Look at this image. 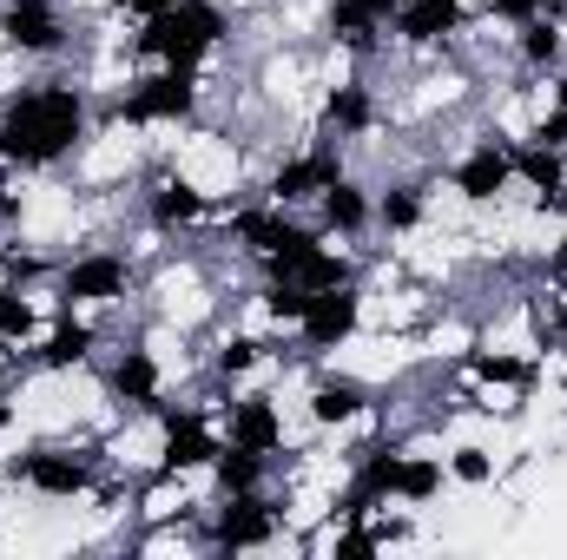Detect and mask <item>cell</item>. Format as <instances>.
<instances>
[{"mask_svg":"<svg viewBox=\"0 0 567 560\" xmlns=\"http://www.w3.org/2000/svg\"><path fill=\"white\" fill-rule=\"evenodd\" d=\"M100 133V86L86 73H40L0 106V172L47 178L73 165Z\"/></svg>","mask_w":567,"mask_h":560,"instance_id":"cell-1","label":"cell"},{"mask_svg":"<svg viewBox=\"0 0 567 560\" xmlns=\"http://www.w3.org/2000/svg\"><path fill=\"white\" fill-rule=\"evenodd\" d=\"M205 106H212V80L205 73L145 60L140 73H126L120 93L100 100V120L126 126V133H198Z\"/></svg>","mask_w":567,"mask_h":560,"instance_id":"cell-2","label":"cell"},{"mask_svg":"<svg viewBox=\"0 0 567 560\" xmlns=\"http://www.w3.org/2000/svg\"><path fill=\"white\" fill-rule=\"evenodd\" d=\"M113 475V455L106 442H73V435H53V442H27L0 462V481L7 488H27L53 508H73V501H93L100 481Z\"/></svg>","mask_w":567,"mask_h":560,"instance_id":"cell-3","label":"cell"},{"mask_svg":"<svg viewBox=\"0 0 567 560\" xmlns=\"http://www.w3.org/2000/svg\"><path fill=\"white\" fill-rule=\"evenodd\" d=\"M231 33H238V20H231L225 0H178L172 13H158V20H145V27L126 33V53L133 60H158V66L205 73L231 46Z\"/></svg>","mask_w":567,"mask_h":560,"instance_id":"cell-4","label":"cell"},{"mask_svg":"<svg viewBox=\"0 0 567 560\" xmlns=\"http://www.w3.org/2000/svg\"><path fill=\"white\" fill-rule=\"evenodd\" d=\"M140 278H145L140 251H126V245H80V251H66V258L53 265L47 297H53V310L106 317V310H120V303L140 297Z\"/></svg>","mask_w":567,"mask_h":560,"instance_id":"cell-5","label":"cell"},{"mask_svg":"<svg viewBox=\"0 0 567 560\" xmlns=\"http://www.w3.org/2000/svg\"><path fill=\"white\" fill-rule=\"evenodd\" d=\"M198 528H205V554H271L284 541H297L284 481L251 488V495H218L212 508H198Z\"/></svg>","mask_w":567,"mask_h":560,"instance_id":"cell-6","label":"cell"},{"mask_svg":"<svg viewBox=\"0 0 567 560\" xmlns=\"http://www.w3.org/2000/svg\"><path fill=\"white\" fill-rule=\"evenodd\" d=\"M133 198H140V225L152 238H192V231L218 225V211H225V198L212 185H198L178 158H152L133 178Z\"/></svg>","mask_w":567,"mask_h":560,"instance_id":"cell-7","label":"cell"},{"mask_svg":"<svg viewBox=\"0 0 567 560\" xmlns=\"http://www.w3.org/2000/svg\"><path fill=\"white\" fill-rule=\"evenodd\" d=\"M80 46V13L66 0H0V53L20 66H60Z\"/></svg>","mask_w":567,"mask_h":560,"instance_id":"cell-8","label":"cell"},{"mask_svg":"<svg viewBox=\"0 0 567 560\" xmlns=\"http://www.w3.org/2000/svg\"><path fill=\"white\" fill-rule=\"evenodd\" d=\"M350 172V145H337V139H303V145H290V152H278L265 172H258V185L251 191H265L271 205H284V211H310L337 178Z\"/></svg>","mask_w":567,"mask_h":560,"instance_id":"cell-9","label":"cell"},{"mask_svg":"<svg viewBox=\"0 0 567 560\" xmlns=\"http://www.w3.org/2000/svg\"><path fill=\"white\" fill-rule=\"evenodd\" d=\"M363 323H370V290H363V278H343L330 290H310V310L297 317L290 336H297V350L310 363H330L363 336Z\"/></svg>","mask_w":567,"mask_h":560,"instance_id":"cell-10","label":"cell"},{"mask_svg":"<svg viewBox=\"0 0 567 560\" xmlns=\"http://www.w3.org/2000/svg\"><path fill=\"white\" fill-rule=\"evenodd\" d=\"M100 390H106V403H113L120 416L145 422L165 396H172V363L152 350V336L113 343V350L100 356Z\"/></svg>","mask_w":567,"mask_h":560,"instance_id":"cell-11","label":"cell"},{"mask_svg":"<svg viewBox=\"0 0 567 560\" xmlns=\"http://www.w3.org/2000/svg\"><path fill=\"white\" fill-rule=\"evenodd\" d=\"M303 231H310V218L271 205L265 191H251V198H238V205H225V211H218V238H225V251H231V258H245L251 271H258L265 258H278L284 245H297Z\"/></svg>","mask_w":567,"mask_h":560,"instance_id":"cell-12","label":"cell"},{"mask_svg":"<svg viewBox=\"0 0 567 560\" xmlns=\"http://www.w3.org/2000/svg\"><path fill=\"white\" fill-rule=\"evenodd\" d=\"M152 428H158V468L165 475H185V481H198L212 468V455L225 448L218 409H205V403H172L165 396L152 409Z\"/></svg>","mask_w":567,"mask_h":560,"instance_id":"cell-13","label":"cell"},{"mask_svg":"<svg viewBox=\"0 0 567 560\" xmlns=\"http://www.w3.org/2000/svg\"><path fill=\"white\" fill-rule=\"evenodd\" d=\"M100 356H106L100 317H86V310H47V323H40L33 350L20 356V370L27 376H80V370H100Z\"/></svg>","mask_w":567,"mask_h":560,"instance_id":"cell-14","label":"cell"},{"mask_svg":"<svg viewBox=\"0 0 567 560\" xmlns=\"http://www.w3.org/2000/svg\"><path fill=\"white\" fill-rule=\"evenodd\" d=\"M449 191L468 205V211H488V205H502L508 191H515V133H482V139L468 145V152H455L449 158Z\"/></svg>","mask_w":567,"mask_h":560,"instance_id":"cell-15","label":"cell"},{"mask_svg":"<svg viewBox=\"0 0 567 560\" xmlns=\"http://www.w3.org/2000/svg\"><path fill=\"white\" fill-rule=\"evenodd\" d=\"M383 120H390V106H383V86L370 73H343V80L317 86V133L323 139L357 145V139H370Z\"/></svg>","mask_w":567,"mask_h":560,"instance_id":"cell-16","label":"cell"},{"mask_svg":"<svg viewBox=\"0 0 567 560\" xmlns=\"http://www.w3.org/2000/svg\"><path fill=\"white\" fill-rule=\"evenodd\" d=\"M468 20H475V0H403V13L390 20V46H403L416 60H442V53H455Z\"/></svg>","mask_w":567,"mask_h":560,"instance_id":"cell-17","label":"cell"},{"mask_svg":"<svg viewBox=\"0 0 567 560\" xmlns=\"http://www.w3.org/2000/svg\"><path fill=\"white\" fill-rule=\"evenodd\" d=\"M218 428H225V442H238V448H251V455H271V462L290 455L284 396H271V390H231L225 409H218Z\"/></svg>","mask_w":567,"mask_h":560,"instance_id":"cell-18","label":"cell"},{"mask_svg":"<svg viewBox=\"0 0 567 560\" xmlns=\"http://www.w3.org/2000/svg\"><path fill=\"white\" fill-rule=\"evenodd\" d=\"M303 416L317 422V428H357V422H377V390H370L363 376L323 363V370L310 376V390H303Z\"/></svg>","mask_w":567,"mask_h":560,"instance_id":"cell-19","label":"cell"},{"mask_svg":"<svg viewBox=\"0 0 567 560\" xmlns=\"http://www.w3.org/2000/svg\"><path fill=\"white\" fill-rule=\"evenodd\" d=\"M310 225L323 231V238H337V245H363L370 231H377V185H363L357 172H343L317 205H310Z\"/></svg>","mask_w":567,"mask_h":560,"instance_id":"cell-20","label":"cell"},{"mask_svg":"<svg viewBox=\"0 0 567 560\" xmlns=\"http://www.w3.org/2000/svg\"><path fill=\"white\" fill-rule=\"evenodd\" d=\"M435 211V191H429L423 172H403V178H383L377 185V231L383 238H416Z\"/></svg>","mask_w":567,"mask_h":560,"instance_id":"cell-21","label":"cell"},{"mask_svg":"<svg viewBox=\"0 0 567 560\" xmlns=\"http://www.w3.org/2000/svg\"><path fill=\"white\" fill-rule=\"evenodd\" d=\"M508 46H515V66H522L528 80H548V73L567 60V7L535 13V20H522V27H508Z\"/></svg>","mask_w":567,"mask_h":560,"instance_id":"cell-22","label":"cell"},{"mask_svg":"<svg viewBox=\"0 0 567 560\" xmlns=\"http://www.w3.org/2000/svg\"><path fill=\"white\" fill-rule=\"evenodd\" d=\"M47 310H53V297H47V290L0 278V350L13 356V370H20V356L33 350V336H40Z\"/></svg>","mask_w":567,"mask_h":560,"instance_id":"cell-23","label":"cell"},{"mask_svg":"<svg viewBox=\"0 0 567 560\" xmlns=\"http://www.w3.org/2000/svg\"><path fill=\"white\" fill-rule=\"evenodd\" d=\"M515 191H528L542 211H561L567 205V152L542 139H515Z\"/></svg>","mask_w":567,"mask_h":560,"instance_id":"cell-24","label":"cell"},{"mask_svg":"<svg viewBox=\"0 0 567 560\" xmlns=\"http://www.w3.org/2000/svg\"><path fill=\"white\" fill-rule=\"evenodd\" d=\"M271 356H278V343H271V336H258V330H225V336H218V350L205 356V370H212V383L245 390V376H258Z\"/></svg>","mask_w":567,"mask_h":560,"instance_id":"cell-25","label":"cell"},{"mask_svg":"<svg viewBox=\"0 0 567 560\" xmlns=\"http://www.w3.org/2000/svg\"><path fill=\"white\" fill-rule=\"evenodd\" d=\"M278 468H284V462H271V455H251V448L225 442V448L212 455L205 481H212V495H251V488H271V481H278Z\"/></svg>","mask_w":567,"mask_h":560,"instance_id":"cell-26","label":"cell"},{"mask_svg":"<svg viewBox=\"0 0 567 560\" xmlns=\"http://www.w3.org/2000/svg\"><path fill=\"white\" fill-rule=\"evenodd\" d=\"M442 488H449V468H442V455H423V448H410V442H403L396 508H429V501H442Z\"/></svg>","mask_w":567,"mask_h":560,"instance_id":"cell-27","label":"cell"},{"mask_svg":"<svg viewBox=\"0 0 567 560\" xmlns=\"http://www.w3.org/2000/svg\"><path fill=\"white\" fill-rule=\"evenodd\" d=\"M442 468H449V481H455V488H488V481L502 475V462H495L482 442H462V448H449V455H442Z\"/></svg>","mask_w":567,"mask_h":560,"instance_id":"cell-28","label":"cell"},{"mask_svg":"<svg viewBox=\"0 0 567 560\" xmlns=\"http://www.w3.org/2000/svg\"><path fill=\"white\" fill-rule=\"evenodd\" d=\"M548 278H567V231L555 238V251H548Z\"/></svg>","mask_w":567,"mask_h":560,"instance_id":"cell-29","label":"cell"},{"mask_svg":"<svg viewBox=\"0 0 567 560\" xmlns=\"http://www.w3.org/2000/svg\"><path fill=\"white\" fill-rule=\"evenodd\" d=\"M548 100H555V106H567V60L548 73Z\"/></svg>","mask_w":567,"mask_h":560,"instance_id":"cell-30","label":"cell"},{"mask_svg":"<svg viewBox=\"0 0 567 560\" xmlns=\"http://www.w3.org/2000/svg\"><path fill=\"white\" fill-rule=\"evenodd\" d=\"M0 390H13V356L0 350Z\"/></svg>","mask_w":567,"mask_h":560,"instance_id":"cell-31","label":"cell"}]
</instances>
